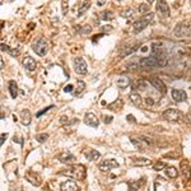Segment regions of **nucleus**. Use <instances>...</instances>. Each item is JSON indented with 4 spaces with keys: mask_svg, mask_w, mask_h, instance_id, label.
I'll return each mask as SVG.
<instances>
[{
    "mask_svg": "<svg viewBox=\"0 0 191 191\" xmlns=\"http://www.w3.org/2000/svg\"><path fill=\"white\" fill-rule=\"evenodd\" d=\"M115 17H113V13L111 10H104L102 14H101V19L102 21H112Z\"/></svg>",
    "mask_w": 191,
    "mask_h": 191,
    "instance_id": "7c9ffc66",
    "label": "nucleus"
},
{
    "mask_svg": "<svg viewBox=\"0 0 191 191\" xmlns=\"http://www.w3.org/2000/svg\"><path fill=\"white\" fill-rule=\"evenodd\" d=\"M135 13H136L135 9L131 8V7H129V8H126V9H124V10L120 13V16H121L122 18H125V19H130V18H133V17H135Z\"/></svg>",
    "mask_w": 191,
    "mask_h": 191,
    "instance_id": "4be33fe9",
    "label": "nucleus"
},
{
    "mask_svg": "<svg viewBox=\"0 0 191 191\" xmlns=\"http://www.w3.org/2000/svg\"><path fill=\"white\" fill-rule=\"evenodd\" d=\"M9 49H10V47H9V46H7V45L1 44V51H3V52H4V51H5V52H8V51H9Z\"/></svg>",
    "mask_w": 191,
    "mask_h": 191,
    "instance_id": "49530a36",
    "label": "nucleus"
},
{
    "mask_svg": "<svg viewBox=\"0 0 191 191\" xmlns=\"http://www.w3.org/2000/svg\"><path fill=\"white\" fill-rule=\"evenodd\" d=\"M8 52H9V54H10L12 56H14V57L19 55V50H18V49H9Z\"/></svg>",
    "mask_w": 191,
    "mask_h": 191,
    "instance_id": "4c0bfd02",
    "label": "nucleus"
},
{
    "mask_svg": "<svg viewBox=\"0 0 191 191\" xmlns=\"http://www.w3.org/2000/svg\"><path fill=\"white\" fill-rule=\"evenodd\" d=\"M64 90H65V92H73V85H71V84L66 85V87L64 88Z\"/></svg>",
    "mask_w": 191,
    "mask_h": 191,
    "instance_id": "37998d69",
    "label": "nucleus"
},
{
    "mask_svg": "<svg viewBox=\"0 0 191 191\" xmlns=\"http://www.w3.org/2000/svg\"><path fill=\"white\" fill-rule=\"evenodd\" d=\"M126 118H127V121H130V122H135V118H134L133 115H127Z\"/></svg>",
    "mask_w": 191,
    "mask_h": 191,
    "instance_id": "de8ad7c7",
    "label": "nucleus"
},
{
    "mask_svg": "<svg viewBox=\"0 0 191 191\" xmlns=\"http://www.w3.org/2000/svg\"><path fill=\"white\" fill-rule=\"evenodd\" d=\"M92 32V27L90 26H80L78 28V33H80V35H88V33Z\"/></svg>",
    "mask_w": 191,
    "mask_h": 191,
    "instance_id": "473e14b6",
    "label": "nucleus"
},
{
    "mask_svg": "<svg viewBox=\"0 0 191 191\" xmlns=\"http://www.w3.org/2000/svg\"><path fill=\"white\" fill-rule=\"evenodd\" d=\"M52 107H54V106H49V107H46V108H44V110H42V111H40V112H38V113H37V117H40V116H41V115H44L45 112H47V111H49V110H50V108H52Z\"/></svg>",
    "mask_w": 191,
    "mask_h": 191,
    "instance_id": "ea45409f",
    "label": "nucleus"
},
{
    "mask_svg": "<svg viewBox=\"0 0 191 191\" xmlns=\"http://www.w3.org/2000/svg\"><path fill=\"white\" fill-rule=\"evenodd\" d=\"M184 122L185 124H191V115L187 113V115H185L184 116Z\"/></svg>",
    "mask_w": 191,
    "mask_h": 191,
    "instance_id": "58836bf2",
    "label": "nucleus"
},
{
    "mask_svg": "<svg viewBox=\"0 0 191 191\" xmlns=\"http://www.w3.org/2000/svg\"><path fill=\"white\" fill-rule=\"evenodd\" d=\"M147 88H148V82L145 79H139L136 84L134 85V89H139V90H144Z\"/></svg>",
    "mask_w": 191,
    "mask_h": 191,
    "instance_id": "cd10ccee",
    "label": "nucleus"
},
{
    "mask_svg": "<svg viewBox=\"0 0 191 191\" xmlns=\"http://www.w3.org/2000/svg\"><path fill=\"white\" fill-rule=\"evenodd\" d=\"M182 112L178 111V110H175V108H168L162 113V118L167 121H178L182 118Z\"/></svg>",
    "mask_w": 191,
    "mask_h": 191,
    "instance_id": "20e7f679",
    "label": "nucleus"
},
{
    "mask_svg": "<svg viewBox=\"0 0 191 191\" xmlns=\"http://www.w3.org/2000/svg\"><path fill=\"white\" fill-rule=\"evenodd\" d=\"M150 10V4H145V3H141L138 5V12L141 13V14H145V13H149Z\"/></svg>",
    "mask_w": 191,
    "mask_h": 191,
    "instance_id": "c756f323",
    "label": "nucleus"
},
{
    "mask_svg": "<svg viewBox=\"0 0 191 191\" xmlns=\"http://www.w3.org/2000/svg\"><path fill=\"white\" fill-rule=\"evenodd\" d=\"M166 175L168 176L170 178H176L177 175H178V172L175 167H166Z\"/></svg>",
    "mask_w": 191,
    "mask_h": 191,
    "instance_id": "c85d7f7f",
    "label": "nucleus"
},
{
    "mask_svg": "<svg viewBox=\"0 0 191 191\" xmlns=\"http://www.w3.org/2000/svg\"><path fill=\"white\" fill-rule=\"evenodd\" d=\"M26 177H27V180L30 181L32 185H35V186H40L41 182H42V181H41V176L38 175V173H36L35 171H28L27 175H26Z\"/></svg>",
    "mask_w": 191,
    "mask_h": 191,
    "instance_id": "2eb2a0df",
    "label": "nucleus"
},
{
    "mask_svg": "<svg viewBox=\"0 0 191 191\" xmlns=\"http://www.w3.org/2000/svg\"><path fill=\"white\" fill-rule=\"evenodd\" d=\"M57 158H59V161L61 162V163H65V164H74L75 162H76V157L71 154L70 152L61 153Z\"/></svg>",
    "mask_w": 191,
    "mask_h": 191,
    "instance_id": "9b49d317",
    "label": "nucleus"
},
{
    "mask_svg": "<svg viewBox=\"0 0 191 191\" xmlns=\"http://www.w3.org/2000/svg\"><path fill=\"white\" fill-rule=\"evenodd\" d=\"M117 167H118V163L115 159H104L99 163V170L102 172H108L112 168H117Z\"/></svg>",
    "mask_w": 191,
    "mask_h": 191,
    "instance_id": "1a4fd4ad",
    "label": "nucleus"
},
{
    "mask_svg": "<svg viewBox=\"0 0 191 191\" xmlns=\"http://www.w3.org/2000/svg\"><path fill=\"white\" fill-rule=\"evenodd\" d=\"M59 173L68 176V177H71L74 180L83 181L85 178V175H87V170H85V167L83 164H70L66 170L60 171Z\"/></svg>",
    "mask_w": 191,
    "mask_h": 191,
    "instance_id": "f257e3e1",
    "label": "nucleus"
},
{
    "mask_svg": "<svg viewBox=\"0 0 191 191\" xmlns=\"http://www.w3.org/2000/svg\"><path fill=\"white\" fill-rule=\"evenodd\" d=\"M154 19V14L153 13H148V14H145L144 17H141V18H139L136 22H134V24H133V31H134V33H139V32H141L143 30H145V28L148 27V24L149 23H152V21Z\"/></svg>",
    "mask_w": 191,
    "mask_h": 191,
    "instance_id": "f03ea898",
    "label": "nucleus"
},
{
    "mask_svg": "<svg viewBox=\"0 0 191 191\" xmlns=\"http://www.w3.org/2000/svg\"><path fill=\"white\" fill-rule=\"evenodd\" d=\"M130 140H131L133 144L139 148L140 150H147V148L150 147V144H149V143H148L143 136H140V138H134V136H131Z\"/></svg>",
    "mask_w": 191,
    "mask_h": 191,
    "instance_id": "f8f14e48",
    "label": "nucleus"
},
{
    "mask_svg": "<svg viewBox=\"0 0 191 191\" xmlns=\"http://www.w3.org/2000/svg\"><path fill=\"white\" fill-rule=\"evenodd\" d=\"M108 110H112V111H120L122 108V99H116V101H113L112 103H110L107 106Z\"/></svg>",
    "mask_w": 191,
    "mask_h": 191,
    "instance_id": "393cba45",
    "label": "nucleus"
},
{
    "mask_svg": "<svg viewBox=\"0 0 191 191\" xmlns=\"http://www.w3.org/2000/svg\"><path fill=\"white\" fill-rule=\"evenodd\" d=\"M147 1H148V4H152L153 1H154V0H147Z\"/></svg>",
    "mask_w": 191,
    "mask_h": 191,
    "instance_id": "3c124183",
    "label": "nucleus"
},
{
    "mask_svg": "<svg viewBox=\"0 0 191 191\" xmlns=\"http://www.w3.org/2000/svg\"><path fill=\"white\" fill-rule=\"evenodd\" d=\"M130 101L135 104V106H138V107H141V103H143V101H141V97L138 93H131L130 94Z\"/></svg>",
    "mask_w": 191,
    "mask_h": 191,
    "instance_id": "bb28decb",
    "label": "nucleus"
},
{
    "mask_svg": "<svg viewBox=\"0 0 191 191\" xmlns=\"http://www.w3.org/2000/svg\"><path fill=\"white\" fill-rule=\"evenodd\" d=\"M88 9H89V3H84L83 5H82V8H79V10H78V17H82L83 13H84L85 10H88Z\"/></svg>",
    "mask_w": 191,
    "mask_h": 191,
    "instance_id": "e433bc0d",
    "label": "nucleus"
},
{
    "mask_svg": "<svg viewBox=\"0 0 191 191\" xmlns=\"http://www.w3.org/2000/svg\"><path fill=\"white\" fill-rule=\"evenodd\" d=\"M131 161H133V163L134 164H136V166H150L152 164V161L150 159H148V158H131Z\"/></svg>",
    "mask_w": 191,
    "mask_h": 191,
    "instance_id": "b1692460",
    "label": "nucleus"
},
{
    "mask_svg": "<svg viewBox=\"0 0 191 191\" xmlns=\"http://www.w3.org/2000/svg\"><path fill=\"white\" fill-rule=\"evenodd\" d=\"M173 35L176 37H187L191 35V28L185 26L184 23H180V24L176 26L175 31H173Z\"/></svg>",
    "mask_w": 191,
    "mask_h": 191,
    "instance_id": "0eeeda50",
    "label": "nucleus"
},
{
    "mask_svg": "<svg viewBox=\"0 0 191 191\" xmlns=\"http://www.w3.org/2000/svg\"><path fill=\"white\" fill-rule=\"evenodd\" d=\"M180 166H181V172H182L185 180H187L190 182V180H191V167L189 164V162L184 159V161H181Z\"/></svg>",
    "mask_w": 191,
    "mask_h": 191,
    "instance_id": "f3484780",
    "label": "nucleus"
},
{
    "mask_svg": "<svg viewBox=\"0 0 191 191\" xmlns=\"http://www.w3.org/2000/svg\"><path fill=\"white\" fill-rule=\"evenodd\" d=\"M139 46H140V45H134V46H131V47H130V49H126V50H125V51H124L122 54H121V57H125L126 55H130V54H133L134 51H136L138 49H139Z\"/></svg>",
    "mask_w": 191,
    "mask_h": 191,
    "instance_id": "72a5a7b5",
    "label": "nucleus"
},
{
    "mask_svg": "<svg viewBox=\"0 0 191 191\" xmlns=\"http://www.w3.org/2000/svg\"><path fill=\"white\" fill-rule=\"evenodd\" d=\"M73 63H74V70H75L76 74H80V75L87 74L88 65L84 61V59H82V57H74Z\"/></svg>",
    "mask_w": 191,
    "mask_h": 191,
    "instance_id": "423d86ee",
    "label": "nucleus"
},
{
    "mask_svg": "<svg viewBox=\"0 0 191 191\" xmlns=\"http://www.w3.org/2000/svg\"><path fill=\"white\" fill-rule=\"evenodd\" d=\"M139 65L143 69H153V68H159L158 59L154 55H150L148 57H143L139 61Z\"/></svg>",
    "mask_w": 191,
    "mask_h": 191,
    "instance_id": "39448f33",
    "label": "nucleus"
},
{
    "mask_svg": "<svg viewBox=\"0 0 191 191\" xmlns=\"http://www.w3.org/2000/svg\"><path fill=\"white\" fill-rule=\"evenodd\" d=\"M60 189L63 191H78L79 186L76 185V182L73 180H66V181H64V182H61Z\"/></svg>",
    "mask_w": 191,
    "mask_h": 191,
    "instance_id": "ddd939ff",
    "label": "nucleus"
},
{
    "mask_svg": "<svg viewBox=\"0 0 191 191\" xmlns=\"http://www.w3.org/2000/svg\"><path fill=\"white\" fill-rule=\"evenodd\" d=\"M145 102H147V104H149V106H153V104H154V101H153V99H152L150 97H147Z\"/></svg>",
    "mask_w": 191,
    "mask_h": 191,
    "instance_id": "79ce46f5",
    "label": "nucleus"
},
{
    "mask_svg": "<svg viewBox=\"0 0 191 191\" xmlns=\"http://www.w3.org/2000/svg\"><path fill=\"white\" fill-rule=\"evenodd\" d=\"M144 185H145V178H140L138 181H129L127 182V186L130 187V190H140Z\"/></svg>",
    "mask_w": 191,
    "mask_h": 191,
    "instance_id": "6ab92c4d",
    "label": "nucleus"
},
{
    "mask_svg": "<svg viewBox=\"0 0 191 191\" xmlns=\"http://www.w3.org/2000/svg\"><path fill=\"white\" fill-rule=\"evenodd\" d=\"M157 10H158V13L163 18L170 17V7H168L166 0H158V1H157Z\"/></svg>",
    "mask_w": 191,
    "mask_h": 191,
    "instance_id": "6e6552de",
    "label": "nucleus"
},
{
    "mask_svg": "<svg viewBox=\"0 0 191 191\" xmlns=\"http://www.w3.org/2000/svg\"><path fill=\"white\" fill-rule=\"evenodd\" d=\"M9 92H10V96L12 98H17L18 96V85L14 80H10L9 82Z\"/></svg>",
    "mask_w": 191,
    "mask_h": 191,
    "instance_id": "a878e982",
    "label": "nucleus"
},
{
    "mask_svg": "<svg viewBox=\"0 0 191 191\" xmlns=\"http://www.w3.org/2000/svg\"><path fill=\"white\" fill-rule=\"evenodd\" d=\"M60 122L61 124H68V117H65V116H61V120H60Z\"/></svg>",
    "mask_w": 191,
    "mask_h": 191,
    "instance_id": "09e8293b",
    "label": "nucleus"
},
{
    "mask_svg": "<svg viewBox=\"0 0 191 191\" xmlns=\"http://www.w3.org/2000/svg\"><path fill=\"white\" fill-rule=\"evenodd\" d=\"M172 98L175 99L176 102H185L187 99V94H186L185 90L182 89H172Z\"/></svg>",
    "mask_w": 191,
    "mask_h": 191,
    "instance_id": "4468645a",
    "label": "nucleus"
},
{
    "mask_svg": "<svg viewBox=\"0 0 191 191\" xmlns=\"http://www.w3.org/2000/svg\"><path fill=\"white\" fill-rule=\"evenodd\" d=\"M153 170L157 171V172H159L162 170H166V164L163 163V162H157V163L153 166Z\"/></svg>",
    "mask_w": 191,
    "mask_h": 191,
    "instance_id": "c9c22d12",
    "label": "nucleus"
},
{
    "mask_svg": "<svg viewBox=\"0 0 191 191\" xmlns=\"http://www.w3.org/2000/svg\"><path fill=\"white\" fill-rule=\"evenodd\" d=\"M103 3H104V0H98V5H102Z\"/></svg>",
    "mask_w": 191,
    "mask_h": 191,
    "instance_id": "8fccbe9b",
    "label": "nucleus"
},
{
    "mask_svg": "<svg viewBox=\"0 0 191 191\" xmlns=\"http://www.w3.org/2000/svg\"><path fill=\"white\" fill-rule=\"evenodd\" d=\"M7 138H8V134H1V139H0V144H4V140H5L7 139Z\"/></svg>",
    "mask_w": 191,
    "mask_h": 191,
    "instance_id": "c03bdc74",
    "label": "nucleus"
},
{
    "mask_svg": "<svg viewBox=\"0 0 191 191\" xmlns=\"http://www.w3.org/2000/svg\"><path fill=\"white\" fill-rule=\"evenodd\" d=\"M102 30H103V31H107V32H111V31H112V26H108V24H107V26H103Z\"/></svg>",
    "mask_w": 191,
    "mask_h": 191,
    "instance_id": "a18cd8bd",
    "label": "nucleus"
},
{
    "mask_svg": "<svg viewBox=\"0 0 191 191\" xmlns=\"http://www.w3.org/2000/svg\"><path fill=\"white\" fill-rule=\"evenodd\" d=\"M149 83L154 87L155 89H158L159 92H162V93H166L167 92V89H166V84L162 82V80L159 79V78H157V76H153V78H150V80H149Z\"/></svg>",
    "mask_w": 191,
    "mask_h": 191,
    "instance_id": "dca6fc26",
    "label": "nucleus"
},
{
    "mask_svg": "<svg viewBox=\"0 0 191 191\" xmlns=\"http://www.w3.org/2000/svg\"><path fill=\"white\" fill-rule=\"evenodd\" d=\"M131 83V80L129 76H120L117 80H116V84H117V87L118 88H127V85H130Z\"/></svg>",
    "mask_w": 191,
    "mask_h": 191,
    "instance_id": "412c9836",
    "label": "nucleus"
},
{
    "mask_svg": "<svg viewBox=\"0 0 191 191\" xmlns=\"http://www.w3.org/2000/svg\"><path fill=\"white\" fill-rule=\"evenodd\" d=\"M47 139H49V134H46V133H42V134H38V135H36V140L38 143H45Z\"/></svg>",
    "mask_w": 191,
    "mask_h": 191,
    "instance_id": "f704fd0d",
    "label": "nucleus"
},
{
    "mask_svg": "<svg viewBox=\"0 0 191 191\" xmlns=\"http://www.w3.org/2000/svg\"><path fill=\"white\" fill-rule=\"evenodd\" d=\"M103 122L104 124H111L112 122V116H104L103 117Z\"/></svg>",
    "mask_w": 191,
    "mask_h": 191,
    "instance_id": "a19ab883",
    "label": "nucleus"
},
{
    "mask_svg": "<svg viewBox=\"0 0 191 191\" xmlns=\"http://www.w3.org/2000/svg\"><path fill=\"white\" fill-rule=\"evenodd\" d=\"M84 155L87 157V159L89 161H97L99 159V157H101V154H99V152H97L96 149H88V150H84Z\"/></svg>",
    "mask_w": 191,
    "mask_h": 191,
    "instance_id": "aec40b11",
    "label": "nucleus"
},
{
    "mask_svg": "<svg viewBox=\"0 0 191 191\" xmlns=\"http://www.w3.org/2000/svg\"><path fill=\"white\" fill-rule=\"evenodd\" d=\"M83 121H84L85 125H88L90 127H98V125H99V120L97 118V116H96L94 113H92V112L85 113Z\"/></svg>",
    "mask_w": 191,
    "mask_h": 191,
    "instance_id": "9d476101",
    "label": "nucleus"
},
{
    "mask_svg": "<svg viewBox=\"0 0 191 191\" xmlns=\"http://www.w3.org/2000/svg\"><path fill=\"white\" fill-rule=\"evenodd\" d=\"M22 64H23V66H24V69L28 70V71H33V70H36V68H37L36 61L33 60L31 56H26L24 59H23Z\"/></svg>",
    "mask_w": 191,
    "mask_h": 191,
    "instance_id": "a211bd4d",
    "label": "nucleus"
},
{
    "mask_svg": "<svg viewBox=\"0 0 191 191\" xmlns=\"http://www.w3.org/2000/svg\"><path fill=\"white\" fill-rule=\"evenodd\" d=\"M21 118H22V124L24 126L30 125L31 124V112L28 111V110H23L21 112Z\"/></svg>",
    "mask_w": 191,
    "mask_h": 191,
    "instance_id": "5701e85b",
    "label": "nucleus"
},
{
    "mask_svg": "<svg viewBox=\"0 0 191 191\" xmlns=\"http://www.w3.org/2000/svg\"><path fill=\"white\" fill-rule=\"evenodd\" d=\"M32 49L38 56H45L47 54V51H49V44H47V41L44 37H40L37 41L33 42Z\"/></svg>",
    "mask_w": 191,
    "mask_h": 191,
    "instance_id": "7ed1b4c3",
    "label": "nucleus"
},
{
    "mask_svg": "<svg viewBox=\"0 0 191 191\" xmlns=\"http://www.w3.org/2000/svg\"><path fill=\"white\" fill-rule=\"evenodd\" d=\"M84 88H85V83L83 82V80H78V83H76V89H75V92H74V94L75 96H78V94H80L84 90Z\"/></svg>",
    "mask_w": 191,
    "mask_h": 191,
    "instance_id": "2f4dec72",
    "label": "nucleus"
}]
</instances>
